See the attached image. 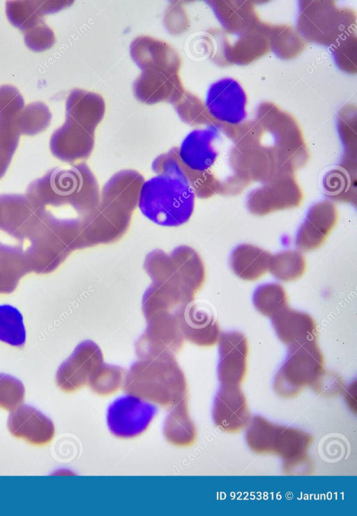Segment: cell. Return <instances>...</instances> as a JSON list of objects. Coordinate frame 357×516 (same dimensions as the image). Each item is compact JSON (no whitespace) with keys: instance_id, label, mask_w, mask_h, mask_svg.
<instances>
[{"instance_id":"cell-1","label":"cell","mask_w":357,"mask_h":516,"mask_svg":"<svg viewBox=\"0 0 357 516\" xmlns=\"http://www.w3.org/2000/svg\"><path fill=\"white\" fill-rule=\"evenodd\" d=\"M26 195L37 207H70L84 221L95 212L100 199L97 180L84 162L54 168L33 181Z\"/></svg>"},{"instance_id":"cell-2","label":"cell","mask_w":357,"mask_h":516,"mask_svg":"<svg viewBox=\"0 0 357 516\" xmlns=\"http://www.w3.org/2000/svg\"><path fill=\"white\" fill-rule=\"evenodd\" d=\"M122 388L128 395L167 408L187 399L186 379L172 354L138 359L126 373Z\"/></svg>"},{"instance_id":"cell-3","label":"cell","mask_w":357,"mask_h":516,"mask_svg":"<svg viewBox=\"0 0 357 516\" xmlns=\"http://www.w3.org/2000/svg\"><path fill=\"white\" fill-rule=\"evenodd\" d=\"M139 196V190L128 181L107 180L95 212L84 221L82 248L113 243L122 237L138 206Z\"/></svg>"},{"instance_id":"cell-4","label":"cell","mask_w":357,"mask_h":516,"mask_svg":"<svg viewBox=\"0 0 357 516\" xmlns=\"http://www.w3.org/2000/svg\"><path fill=\"white\" fill-rule=\"evenodd\" d=\"M195 197L192 188L182 180L158 174L144 182L138 207L144 216L157 225L180 226L192 215Z\"/></svg>"},{"instance_id":"cell-5","label":"cell","mask_w":357,"mask_h":516,"mask_svg":"<svg viewBox=\"0 0 357 516\" xmlns=\"http://www.w3.org/2000/svg\"><path fill=\"white\" fill-rule=\"evenodd\" d=\"M144 268L152 281H167L194 294L205 281V268L199 253L190 247L178 246L169 254L155 249L146 256Z\"/></svg>"},{"instance_id":"cell-6","label":"cell","mask_w":357,"mask_h":516,"mask_svg":"<svg viewBox=\"0 0 357 516\" xmlns=\"http://www.w3.org/2000/svg\"><path fill=\"white\" fill-rule=\"evenodd\" d=\"M250 448L258 454H273L287 463L308 456L312 436L299 429L271 423L255 416L250 419L245 433Z\"/></svg>"},{"instance_id":"cell-7","label":"cell","mask_w":357,"mask_h":516,"mask_svg":"<svg viewBox=\"0 0 357 516\" xmlns=\"http://www.w3.org/2000/svg\"><path fill=\"white\" fill-rule=\"evenodd\" d=\"M324 357L317 340L289 346L287 357L278 371L273 387L284 398L296 397L316 384L324 370Z\"/></svg>"},{"instance_id":"cell-8","label":"cell","mask_w":357,"mask_h":516,"mask_svg":"<svg viewBox=\"0 0 357 516\" xmlns=\"http://www.w3.org/2000/svg\"><path fill=\"white\" fill-rule=\"evenodd\" d=\"M301 189L293 173L281 172L263 182L248 196L247 207L253 214L265 215L299 205Z\"/></svg>"},{"instance_id":"cell-9","label":"cell","mask_w":357,"mask_h":516,"mask_svg":"<svg viewBox=\"0 0 357 516\" xmlns=\"http://www.w3.org/2000/svg\"><path fill=\"white\" fill-rule=\"evenodd\" d=\"M103 363L99 346L91 340L84 341L59 367L56 373V384L64 392H75L89 384Z\"/></svg>"},{"instance_id":"cell-10","label":"cell","mask_w":357,"mask_h":516,"mask_svg":"<svg viewBox=\"0 0 357 516\" xmlns=\"http://www.w3.org/2000/svg\"><path fill=\"white\" fill-rule=\"evenodd\" d=\"M205 104L212 118L222 123L238 125L246 118V95L234 79L223 78L212 84Z\"/></svg>"},{"instance_id":"cell-11","label":"cell","mask_w":357,"mask_h":516,"mask_svg":"<svg viewBox=\"0 0 357 516\" xmlns=\"http://www.w3.org/2000/svg\"><path fill=\"white\" fill-rule=\"evenodd\" d=\"M156 408L152 403L128 395L116 399L109 407L107 423L111 432L119 437L140 435L152 421Z\"/></svg>"},{"instance_id":"cell-12","label":"cell","mask_w":357,"mask_h":516,"mask_svg":"<svg viewBox=\"0 0 357 516\" xmlns=\"http://www.w3.org/2000/svg\"><path fill=\"white\" fill-rule=\"evenodd\" d=\"M41 209L26 194H0V231L23 244L38 224Z\"/></svg>"},{"instance_id":"cell-13","label":"cell","mask_w":357,"mask_h":516,"mask_svg":"<svg viewBox=\"0 0 357 516\" xmlns=\"http://www.w3.org/2000/svg\"><path fill=\"white\" fill-rule=\"evenodd\" d=\"M220 138L218 128L214 125L192 131L178 148L183 163L189 169L211 176L218 184L213 175V167L219 157L217 141Z\"/></svg>"},{"instance_id":"cell-14","label":"cell","mask_w":357,"mask_h":516,"mask_svg":"<svg viewBox=\"0 0 357 516\" xmlns=\"http://www.w3.org/2000/svg\"><path fill=\"white\" fill-rule=\"evenodd\" d=\"M25 254L31 272L48 274L55 270L72 252L42 223L28 238Z\"/></svg>"},{"instance_id":"cell-15","label":"cell","mask_w":357,"mask_h":516,"mask_svg":"<svg viewBox=\"0 0 357 516\" xmlns=\"http://www.w3.org/2000/svg\"><path fill=\"white\" fill-rule=\"evenodd\" d=\"M218 341V380L221 385L240 386L247 372L248 340L238 331H229L221 334Z\"/></svg>"},{"instance_id":"cell-16","label":"cell","mask_w":357,"mask_h":516,"mask_svg":"<svg viewBox=\"0 0 357 516\" xmlns=\"http://www.w3.org/2000/svg\"><path fill=\"white\" fill-rule=\"evenodd\" d=\"M215 424L227 432H237L248 425L251 416L246 398L239 386L221 385L214 399Z\"/></svg>"},{"instance_id":"cell-17","label":"cell","mask_w":357,"mask_h":516,"mask_svg":"<svg viewBox=\"0 0 357 516\" xmlns=\"http://www.w3.org/2000/svg\"><path fill=\"white\" fill-rule=\"evenodd\" d=\"M94 145V132L77 123L67 119L52 135L50 150L59 159L75 163L86 159Z\"/></svg>"},{"instance_id":"cell-18","label":"cell","mask_w":357,"mask_h":516,"mask_svg":"<svg viewBox=\"0 0 357 516\" xmlns=\"http://www.w3.org/2000/svg\"><path fill=\"white\" fill-rule=\"evenodd\" d=\"M7 425L13 437L23 439L35 446L48 444L55 432L50 419L36 408L27 405H20L10 412Z\"/></svg>"},{"instance_id":"cell-19","label":"cell","mask_w":357,"mask_h":516,"mask_svg":"<svg viewBox=\"0 0 357 516\" xmlns=\"http://www.w3.org/2000/svg\"><path fill=\"white\" fill-rule=\"evenodd\" d=\"M337 220V211L333 203L325 201L314 205L298 231L297 247L303 251L319 248L333 230Z\"/></svg>"},{"instance_id":"cell-20","label":"cell","mask_w":357,"mask_h":516,"mask_svg":"<svg viewBox=\"0 0 357 516\" xmlns=\"http://www.w3.org/2000/svg\"><path fill=\"white\" fill-rule=\"evenodd\" d=\"M178 148H173L167 153L157 157L152 163L153 171L157 174L178 178L188 185L195 196L199 198H207L219 194L218 186L214 179L185 166L179 157Z\"/></svg>"},{"instance_id":"cell-21","label":"cell","mask_w":357,"mask_h":516,"mask_svg":"<svg viewBox=\"0 0 357 516\" xmlns=\"http://www.w3.org/2000/svg\"><path fill=\"white\" fill-rule=\"evenodd\" d=\"M184 339L204 347L213 346L219 341L220 329L211 310L204 304L187 306L181 322Z\"/></svg>"},{"instance_id":"cell-22","label":"cell","mask_w":357,"mask_h":516,"mask_svg":"<svg viewBox=\"0 0 357 516\" xmlns=\"http://www.w3.org/2000/svg\"><path fill=\"white\" fill-rule=\"evenodd\" d=\"M271 318L278 338L288 346L312 340H317L315 322L306 313L287 307Z\"/></svg>"},{"instance_id":"cell-23","label":"cell","mask_w":357,"mask_h":516,"mask_svg":"<svg viewBox=\"0 0 357 516\" xmlns=\"http://www.w3.org/2000/svg\"><path fill=\"white\" fill-rule=\"evenodd\" d=\"M31 272L23 244L0 239V294L13 292L20 280Z\"/></svg>"},{"instance_id":"cell-24","label":"cell","mask_w":357,"mask_h":516,"mask_svg":"<svg viewBox=\"0 0 357 516\" xmlns=\"http://www.w3.org/2000/svg\"><path fill=\"white\" fill-rule=\"evenodd\" d=\"M273 255L252 244L238 246L231 253L229 264L234 274L246 281H255L269 271Z\"/></svg>"},{"instance_id":"cell-25","label":"cell","mask_w":357,"mask_h":516,"mask_svg":"<svg viewBox=\"0 0 357 516\" xmlns=\"http://www.w3.org/2000/svg\"><path fill=\"white\" fill-rule=\"evenodd\" d=\"M163 434L169 443L177 446H190L195 442L197 430L189 416L187 399L169 408L164 421Z\"/></svg>"},{"instance_id":"cell-26","label":"cell","mask_w":357,"mask_h":516,"mask_svg":"<svg viewBox=\"0 0 357 516\" xmlns=\"http://www.w3.org/2000/svg\"><path fill=\"white\" fill-rule=\"evenodd\" d=\"M306 269V261L297 251L287 250L272 256L269 271L278 279L288 282L300 279Z\"/></svg>"},{"instance_id":"cell-27","label":"cell","mask_w":357,"mask_h":516,"mask_svg":"<svg viewBox=\"0 0 357 516\" xmlns=\"http://www.w3.org/2000/svg\"><path fill=\"white\" fill-rule=\"evenodd\" d=\"M253 302L259 312L269 318L289 306L287 292L278 283H267L257 288Z\"/></svg>"},{"instance_id":"cell-28","label":"cell","mask_w":357,"mask_h":516,"mask_svg":"<svg viewBox=\"0 0 357 516\" xmlns=\"http://www.w3.org/2000/svg\"><path fill=\"white\" fill-rule=\"evenodd\" d=\"M0 341L15 347H22L26 341L22 315L11 305H0Z\"/></svg>"},{"instance_id":"cell-29","label":"cell","mask_w":357,"mask_h":516,"mask_svg":"<svg viewBox=\"0 0 357 516\" xmlns=\"http://www.w3.org/2000/svg\"><path fill=\"white\" fill-rule=\"evenodd\" d=\"M126 373L117 366L103 363L91 377L88 386L100 396H109L123 386Z\"/></svg>"},{"instance_id":"cell-30","label":"cell","mask_w":357,"mask_h":516,"mask_svg":"<svg viewBox=\"0 0 357 516\" xmlns=\"http://www.w3.org/2000/svg\"><path fill=\"white\" fill-rule=\"evenodd\" d=\"M51 121V114L43 103H33L24 108L17 128L20 134L33 136L45 130Z\"/></svg>"},{"instance_id":"cell-31","label":"cell","mask_w":357,"mask_h":516,"mask_svg":"<svg viewBox=\"0 0 357 516\" xmlns=\"http://www.w3.org/2000/svg\"><path fill=\"white\" fill-rule=\"evenodd\" d=\"M6 13L10 22L23 31L43 22L36 1H8Z\"/></svg>"},{"instance_id":"cell-32","label":"cell","mask_w":357,"mask_h":516,"mask_svg":"<svg viewBox=\"0 0 357 516\" xmlns=\"http://www.w3.org/2000/svg\"><path fill=\"white\" fill-rule=\"evenodd\" d=\"M23 109V98L15 88L10 86L0 87L1 123L9 125L17 130V122Z\"/></svg>"},{"instance_id":"cell-33","label":"cell","mask_w":357,"mask_h":516,"mask_svg":"<svg viewBox=\"0 0 357 516\" xmlns=\"http://www.w3.org/2000/svg\"><path fill=\"white\" fill-rule=\"evenodd\" d=\"M25 389L22 382L8 374L0 373V408L13 411L24 402Z\"/></svg>"},{"instance_id":"cell-34","label":"cell","mask_w":357,"mask_h":516,"mask_svg":"<svg viewBox=\"0 0 357 516\" xmlns=\"http://www.w3.org/2000/svg\"><path fill=\"white\" fill-rule=\"evenodd\" d=\"M20 133L13 127L0 123V179L6 173L17 148Z\"/></svg>"},{"instance_id":"cell-35","label":"cell","mask_w":357,"mask_h":516,"mask_svg":"<svg viewBox=\"0 0 357 516\" xmlns=\"http://www.w3.org/2000/svg\"><path fill=\"white\" fill-rule=\"evenodd\" d=\"M24 40L31 49L40 52L51 47L54 36L52 31L42 22L26 31Z\"/></svg>"},{"instance_id":"cell-36","label":"cell","mask_w":357,"mask_h":516,"mask_svg":"<svg viewBox=\"0 0 357 516\" xmlns=\"http://www.w3.org/2000/svg\"><path fill=\"white\" fill-rule=\"evenodd\" d=\"M316 392L321 394L340 393L343 389L340 378L335 374L330 375L326 371L321 375L316 384L312 387Z\"/></svg>"}]
</instances>
